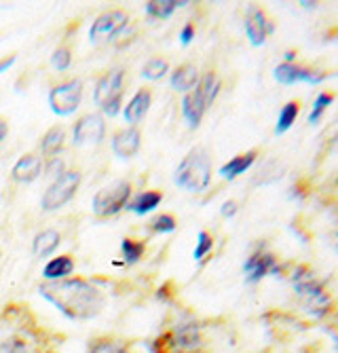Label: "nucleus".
I'll use <instances>...</instances> for the list:
<instances>
[{
	"label": "nucleus",
	"instance_id": "nucleus-30",
	"mask_svg": "<svg viewBox=\"0 0 338 353\" xmlns=\"http://www.w3.org/2000/svg\"><path fill=\"white\" fill-rule=\"evenodd\" d=\"M146 252V245L144 241H138V239H129L125 237L120 241V254H123V261H125V265H136L142 261V256Z\"/></svg>",
	"mask_w": 338,
	"mask_h": 353
},
{
	"label": "nucleus",
	"instance_id": "nucleus-17",
	"mask_svg": "<svg viewBox=\"0 0 338 353\" xmlns=\"http://www.w3.org/2000/svg\"><path fill=\"white\" fill-rule=\"evenodd\" d=\"M258 161V150H248V152H243V154H237L233 157L231 161H226L222 168H220V178L233 182L237 180L239 176H243L245 172H250L254 168V163Z\"/></svg>",
	"mask_w": 338,
	"mask_h": 353
},
{
	"label": "nucleus",
	"instance_id": "nucleus-19",
	"mask_svg": "<svg viewBox=\"0 0 338 353\" xmlns=\"http://www.w3.org/2000/svg\"><path fill=\"white\" fill-rule=\"evenodd\" d=\"M72 273H74V259L70 254L53 256L51 261H47V265L43 269L45 281H61V279H68Z\"/></svg>",
	"mask_w": 338,
	"mask_h": 353
},
{
	"label": "nucleus",
	"instance_id": "nucleus-6",
	"mask_svg": "<svg viewBox=\"0 0 338 353\" xmlns=\"http://www.w3.org/2000/svg\"><path fill=\"white\" fill-rule=\"evenodd\" d=\"M81 180H83L81 172L66 170L59 178H55L49 184V188L45 190V195L41 197V208L45 212H55L59 208H64L76 195V190L81 186Z\"/></svg>",
	"mask_w": 338,
	"mask_h": 353
},
{
	"label": "nucleus",
	"instance_id": "nucleus-36",
	"mask_svg": "<svg viewBox=\"0 0 338 353\" xmlns=\"http://www.w3.org/2000/svg\"><path fill=\"white\" fill-rule=\"evenodd\" d=\"M195 34H197L195 26H193V23H184V28L180 30V43H182L184 47L191 45V43L195 41Z\"/></svg>",
	"mask_w": 338,
	"mask_h": 353
},
{
	"label": "nucleus",
	"instance_id": "nucleus-16",
	"mask_svg": "<svg viewBox=\"0 0 338 353\" xmlns=\"http://www.w3.org/2000/svg\"><path fill=\"white\" fill-rule=\"evenodd\" d=\"M150 104H152V91L148 87H142L136 91V95L127 102V106H123V117H125V121L131 127H138V123L146 117Z\"/></svg>",
	"mask_w": 338,
	"mask_h": 353
},
{
	"label": "nucleus",
	"instance_id": "nucleus-38",
	"mask_svg": "<svg viewBox=\"0 0 338 353\" xmlns=\"http://www.w3.org/2000/svg\"><path fill=\"white\" fill-rule=\"evenodd\" d=\"M13 63H15V55H7V57L0 59V74H5Z\"/></svg>",
	"mask_w": 338,
	"mask_h": 353
},
{
	"label": "nucleus",
	"instance_id": "nucleus-13",
	"mask_svg": "<svg viewBox=\"0 0 338 353\" xmlns=\"http://www.w3.org/2000/svg\"><path fill=\"white\" fill-rule=\"evenodd\" d=\"M112 152L123 159V161H127V159H134L142 146V132H140V127H123V130L114 132L112 136Z\"/></svg>",
	"mask_w": 338,
	"mask_h": 353
},
{
	"label": "nucleus",
	"instance_id": "nucleus-4",
	"mask_svg": "<svg viewBox=\"0 0 338 353\" xmlns=\"http://www.w3.org/2000/svg\"><path fill=\"white\" fill-rule=\"evenodd\" d=\"M176 186L189 192H203L211 184V157L207 148L195 146L187 152L173 172Z\"/></svg>",
	"mask_w": 338,
	"mask_h": 353
},
{
	"label": "nucleus",
	"instance_id": "nucleus-10",
	"mask_svg": "<svg viewBox=\"0 0 338 353\" xmlns=\"http://www.w3.org/2000/svg\"><path fill=\"white\" fill-rule=\"evenodd\" d=\"M106 138V121L100 112H87L72 125V144L91 146L100 144Z\"/></svg>",
	"mask_w": 338,
	"mask_h": 353
},
{
	"label": "nucleus",
	"instance_id": "nucleus-8",
	"mask_svg": "<svg viewBox=\"0 0 338 353\" xmlns=\"http://www.w3.org/2000/svg\"><path fill=\"white\" fill-rule=\"evenodd\" d=\"M284 265L275 259V254L268 252L264 245L256 248L248 261L243 263V273H245V281L248 283H260L264 277L273 275V277H282L284 275Z\"/></svg>",
	"mask_w": 338,
	"mask_h": 353
},
{
	"label": "nucleus",
	"instance_id": "nucleus-24",
	"mask_svg": "<svg viewBox=\"0 0 338 353\" xmlns=\"http://www.w3.org/2000/svg\"><path fill=\"white\" fill-rule=\"evenodd\" d=\"M182 7H187V3H180V0H150V3L144 5V11L152 19H169Z\"/></svg>",
	"mask_w": 338,
	"mask_h": 353
},
{
	"label": "nucleus",
	"instance_id": "nucleus-3",
	"mask_svg": "<svg viewBox=\"0 0 338 353\" xmlns=\"http://www.w3.org/2000/svg\"><path fill=\"white\" fill-rule=\"evenodd\" d=\"M290 283L294 288V292L302 301L304 309L315 317H324L332 309V299L330 292L326 290V285L317 279V275L306 267L298 265L290 273Z\"/></svg>",
	"mask_w": 338,
	"mask_h": 353
},
{
	"label": "nucleus",
	"instance_id": "nucleus-5",
	"mask_svg": "<svg viewBox=\"0 0 338 353\" xmlns=\"http://www.w3.org/2000/svg\"><path fill=\"white\" fill-rule=\"evenodd\" d=\"M131 201V184L127 180H116L112 184H106L100 188L94 197V214L100 218H112L127 210V203Z\"/></svg>",
	"mask_w": 338,
	"mask_h": 353
},
{
	"label": "nucleus",
	"instance_id": "nucleus-12",
	"mask_svg": "<svg viewBox=\"0 0 338 353\" xmlns=\"http://www.w3.org/2000/svg\"><path fill=\"white\" fill-rule=\"evenodd\" d=\"M245 34H248V41L252 47H262L266 43V39L273 34V21L268 19V15L260 9V7H250L248 13H245Z\"/></svg>",
	"mask_w": 338,
	"mask_h": 353
},
{
	"label": "nucleus",
	"instance_id": "nucleus-20",
	"mask_svg": "<svg viewBox=\"0 0 338 353\" xmlns=\"http://www.w3.org/2000/svg\"><path fill=\"white\" fill-rule=\"evenodd\" d=\"M61 233L57 229H43L32 239V254L34 259H49V256L59 248Z\"/></svg>",
	"mask_w": 338,
	"mask_h": 353
},
{
	"label": "nucleus",
	"instance_id": "nucleus-39",
	"mask_svg": "<svg viewBox=\"0 0 338 353\" xmlns=\"http://www.w3.org/2000/svg\"><path fill=\"white\" fill-rule=\"evenodd\" d=\"M7 134H9V123H7V119L0 117V142L7 138Z\"/></svg>",
	"mask_w": 338,
	"mask_h": 353
},
{
	"label": "nucleus",
	"instance_id": "nucleus-31",
	"mask_svg": "<svg viewBox=\"0 0 338 353\" xmlns=\"http://www.w3.org/2000/svg\"><path fill=\"white\" fill-rule=\"evenodd\" d=\"M51 66L57 72H66L72 66V49L68 45H57L51 53Z\"/></svg>",
	"mask_w": 338,
	"mask_h": 353
},
{
	"label": "nucleus",
	"instance_id": "nucleus-42",
	"mask_svg": "<svg viewBox=\"0 0 338 353\" xmlns=\"http://www.w3.org/2000/svg\"><path fill=\"white\" fill-rule=\"evenodd\" d=\"M336 186H338V178H336Z\"/></svg>",
	"mask_w": 338,
	"mask_h": 353
},
{
	"label": "nucleus",
	"instance_id": "nucleus-7",
	"mask_svg": "<svg viewBox=\"0 0 338 353\" xmlns=\"http://www.w3.org/2000/svg\"><path fill=\"white\" fill-rule=\"evenodd\" d=\"M83 100V83L78 79H68L49 89V108L57 117H70L78 110Z\"/></svg>",
	"mask_w": 338,
	"mask_h": 353
},
{
	"label": "nucleus",
	"instance_id": "nucleus-2",
	"mask_svg": "<svg viewBox=\"0 0 338 353\" xmlns=\"http://www.w3.org/2000/svg\"><path fill=\"white\" fill-rule=\"evenodd\" d=\"M220 79L213 70H207L205 74H201L199 83L189 91L184 93L182 98V117L187 121V125L191 130H197L201 125L205 112L209 110V106L216 102L218 93H220Z\"/></svg>",
	"mask_w": 338,
	"mask_h": 353
},
{
	"label": "nucleus",
	"instance_id": "nucleus-34",
	"mask_svg": "<svg viewBox=\"0 0 338 353\" xmlns=\"http://www.w3.org/2000/svg\"><path fill=\"white\" fill-rule=\"evenodd\" d=\"M100 108H102V112L106 117H116L120 112V108H123V93L120 95H114V98H110L108 102H104Z\"/></svg>",
	"mask_w": 338,
	"mask_h": 353
},
{
	"label": "nucleus",
	"instance_id": "nucleus-23",
	"mask_svg": "<svg viewBox=\"0 0 338 353\" xmlns=\"http://www.w3.org/2000/svg\"><path fill=\"white\" fill-rule=\"evenodd\" d=\"M64 144H66V130L61 125H55L49 132H45V136L41 138V152L45 157L53 159L64 150Z\"/></svg>",
	"mask_w": 338,
	"mask_h": 353
},
{
	"label": "nucleus",
	"instance_id": "nucleus-26",
	"mask_svg": "<svg viewBox=\"0 0 338 353\" xmlns=\"http://www.w3.org/2000/svg\"><path fill=\"white\" fill-rule=\"evenodd\" d=\"M87 353H131L127 343H123L114 336H98L89 343Z\"/></svg>",
	"mask_w": 338,
	"mask_h": 353
},
{
	"label": "nucleus",
	"instance_id": "nucleus-18",
	"mask_svg": "<svg viewBox=\"0 0 338 353\" xmlns=\"http://www.w3.org/2000/svg\"><path fill=\"white\" fill-rule=\"evenodd\" d=\"M199 79H201V74L195 63H180V66L169 74V85L178 93H189L199 83Z\"/></svg>",
	"mask_w": 338,
	"mask_h": 353
},
{
	"label": "nucleus",
	"instance_id": "nucleus-25",
	"mask_svg": "<svg viewBox=\"0 0 338 353\" xmlns=\"http://www.w3.org/2000/svg\"><path fill=\"white\" fill-rule=\"evenodd\" d=\"M298 114H300V102H298V100H290L288 104H284L282 110H279V114H277V125H275V136H284V134H288V132L292 130V127H294Z\"/></svg>",
	"mask_w": 338,
	"mask_h": 353
},
{
	"label": "nucleus",
	"instance_id": "nucleus-1",
	"mask_svg": "<svg viewBox=\"0 0 338 353\" xmlns=\"http://www.w3.org/2000/svg\"><path fill=\"white\" fill-rule=\"evenodd\" d=\"M39 294L72 322H87L102 315L108 303L96 281L85 277L45 281L39 285Z\"/></svg>",
	"mask_w": 338,
	"mask_h": 353
},
{
	"label": "nucleus",
	"instance_id": "nucleus-37",
	"mask_svg": "<svg viewBox=\"0 0 338 353\" xmlns=\"http://www.w3.org/2000/svg\"><path fill=\"white\" fill-rule=\"evenodd\" d=\"M237 212H239V203L235 199H226L220 205V216L222 218H233V216H237Z\"/></svg>",
	"mask_w": 338,
	"mask_h": 353
},
{
	"label": "nucleus",
	"instance_id": "nucleus-22",
	"mask_svg": "<svg viewBox=\"0 0 338 353\" xmlns=\"http://www.w3.org/2000/svg\"><path fill=\"white\" fill-rule=\"evenodd\" d=\"M0 353H43V349L25 334H9L0 341Z\"/></svg>",
	"mask_w": 338,
	"mask_h": 353
},
{
	"label": "nucleus",
	"instance_id": "nucleus-14",
	"mask_svg": "<svg viewBox=\"0 0 338 353\" xmlns=\"http://www.w3.org/2000/svg\"><path fill=\"white\" fill-rule=\"evenodd\" d=\"M45 170V159L36 152H28L17 159V163L11 170V178L17 184H32L34 180L41 178Z\"/></svg>",
	"mask_w": 338,
	"mask_h": 353
},
{
	"label": "nucleus",
	"instance_id": "nucleus-27",
	"mask_svg": "<svg viewBox=\"0 0 338 353\" xmlns=\"http://www.w3.org/2000/svg\"><path fill=\"white\" fill-rule=\"evenodd\" d=\"M284 178V165L279 161H266L264 165H260V170L254 176V184L256 186H264V184H273Z\"/></svg>",
	"mask_w": 338,
	"mask_h": 353
},
{
	"label": "nucleus",
	"instance_id": "nucleus-41",
	"mask_svg": "<svg viewBox=\"0 0 338 353\" xmlns=\"http://www.w3.org/2000/svg\"><path fill=\"white\" fill-rule=\"evenodd\" d=\"M284 61H296V51H286L284 53Z\"/></svg>",
	"mask_w": 338,
	"mask_h": 353
},
{
	"label": "nucleus",
	"instance_id": "nucleus-33",
	"mask_svg": "<svg viewBox=\"0 0 338 353\" xmlns=\"http://www.w3.org/2000/svg\"><path fill=\"white\" fill-rule=\"evenodd\" d=\"M211 250H213V237L207 231H201L197 235V245H195V252H193V259L203 261Z\"/></svg>",
	"mask_w": 338,
	"mask_h": 353
},
{
	"label": "nucleus",
	"instance_id": "nucleus-32",
	"mask_svg": "<svg viewBox=\"0 0 338 353\" xmlns=\"http://www.w3.org/2000/svg\"><path fill=\"white\" fill-rule=\"evenodd\" d=\"M178 227V222L171 214H157L155 218L150 220V231L152 233H159V235H167L173 233Z\"/></svg>",
	"mask_w": 338,
	"mask_h": 353
},
{
	"label": "nucleus",
	"instance_id": "nucleus-35",
	"mask_svg": "<svg viewBox=\"0 0 338 353\" xmlns=\"http://www.w3.org/2000/svg\"><path fill=\"white\" fill-rule=\"evenodd\" d=\"M45 172H47L49 176H53V178H59L61 174L66 172V163H64V159H57V157L49 159V163L45 165Z\"/></svg>",
	"mask_w": 338,
	"mask_h": 353
},
{
	"label": "nucleus",
	"instance_id": "nucleus-9",
	"mask_svg": "<svg viewBox=\"0 0 338 353\" xmlns=\"http://www.w3.org/2000/svg\"><path fill=\"white\" fill-rule=\"evenodd\" d=\"M129 26V15L123 9H112L104 11L102 15L96 17V21L89 28V39L91 43H106L116 39L118 34L127 30Z\"/></svg>",
	"mask_w": 338,
	"mask_h": 353
},
{
	"label": "nucleus",
	"instance_id": "nucleus-43",
	"mask_svg": "<svg viewBox=\"0 0 338 353\" xmlns=\"http://www.w3.org/2000/svg\"><path fill=\"white\" fill-rule=\"evenodd\" d=\"M0 256H3V254H0Z\"/></svg>",
	"mask_w": 338,
	"mask_h": 353
},
{
	"label": "nucleus",
	"instance_id": "nucleus-21",
	"mask_svg": "<svg viewBox=\"0 0 338 353\" xmlns=\"http://www.w3.org/2000/svg\"><path fill=\"white\" fill-rule=\"evenodd\" d=\"M163 201V192L161 190H144L138 192V195L127 203V210L138 214V216H146L150 212H155Z\"/></svg>",
	"mask_w": 338,
	"mask_h": 353
},
{
	"label": "nucleus",
	"instance_id": "nucleus-11",
	"mask_svg": "<svg viewBox=\"0 0 338 353\" xmlns=\"http://www.w3.org/2000/svg\"><path fill=\"white\" fill-rule=\"evenodd\" d=\"M273 79L279 85L292 87L298 83H306V85H319L321 81H326V74L319 70H313L309 66H300L296 61H282L273 68Z\"/></svg>",
	"mask_w": 338,
	"mask_h": 353
},
{
	"label": "nucleus",
	"instance_id": "nucleus-15",
	"mask_svg": "<svg viewBox=\"0 0 338 353\" xmlns=\"http://www.w3.org/2000/svg\"><path fill=\"white\" fill-rule=\"evenodd\" d=\"M123 83H125V68H112L106 74H102L96 83V91H94V100L98 106H102L104 102H108L114 95L123 93Z\"/></svg>",
	"mask_w": 338,
	"mask_h": 353
},
{
	"label": "nucleus",
	"instance_id": "nucleus-29",
	"mask_svg": "<svg viewBox=\"0 0 338 353\" xmlns=\"http://www.w3.org/2000/svg\"><path fill=\"white\" fill-rule=\"evenodd\" d=\"M334 93H330V91H319L317 93V98L313 100V106H311V112H309V125H317L321 119H324V114H326V110L334 104Z\"/></svg>",
	"mask_w": 338,
	"mask_h": 353
},
{
	"label": "nucleus",
	"instance_id": "nucleus-40",
	"mask_svg": "<svg viewBox=\"0 0 338 353\" xmlns=\"http://www.w3.org/2000/svg\"><path fill=\"white\" fill-rule=\"evenodd\" d=\"M330 150H332V152H338V132H336L334 138L330 140Z\"/></svg>",
	"mask_w": 338,
	"mask_h": 353
},
{
	"label": "nucleus",
	"instance_id": "nucleus-28",
	"mask_svg": "<svg viewBox=\"0 0 338 353\" xmlns=\"http://www.w3.org/2000/svg\"><path fill=\"white\" fill-rule=\"evenodd\" d=\"M167 72H169V61L161 55L150 57L142 66V77L146 81H161Z\"/></svg>",
	"mask_w": 338,
	"mask_h": 353
}]
</instances>
